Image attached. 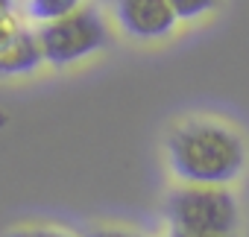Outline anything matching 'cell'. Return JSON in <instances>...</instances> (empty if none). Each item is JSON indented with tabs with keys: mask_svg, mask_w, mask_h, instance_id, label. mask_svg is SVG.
<instances>
[{
	"mask_svg": "<svg viewBox=\"0 0 249 237\" xmlns=\"http://www.w3.org/2000/svg\"><path fill=\"white\" fill-rule=\"evenodd\" d=\"M167 164L182 185H229L246 167V144L226 123L185 120L167 135Z\"/></svg>",
	"mask_w": 249,
	"mask_h": 237,
	"instance_id": "cell-1",
	"label": "cell"
},
{
	"mask_svg": "<svg viewBox=\"0 0 249 237\" xmlns=\"http://www.w3.org/2000/svg\"><path fill=\"white\" fill-rule=\"evenodd\" d=\"M38 44H41L47 65L68 68V65H76V62L100 53L108 44V27L97 9L79 6L76 12H71L65 18L41 24Z\"/></svg>",
	"mask_w": 249,
	"mask_h": 237,
	"instance_id": "cell-2",
	"label": "cell"
},
{
	"mask_svg": "<svg viewBox=\"0 0 249 237\" xmlns=\"http://www.w3.org/2000/svg\"><path fill=\"white\" fill-rule=\"evenodd\" d=\"M170 228L231 234L237 225V202L229 185H182L167 199Z\"/></svg>",
	"mask_w": 249,
	"mask_h": 237,
	"instance_id": "cell-3",
	"label": "cell"
},
{
	"mask_svg": "<svg viewBox=\"0 0 249 237\" xmlns=\"http://www.w3.org/2000/svg\"><path fill=\"white\" fill-rule=\"evenodd\" d=\"M114 18L120 30L135 41H159L167 38L179 18L167 0H117Z\"/></svg>",
	"mask_w": 249,
	"mask_h": 237,
	"instance_id": "cell-4",
	"label": "cell"
},
{
	"mask_svg": "<svg viewBox=\"0 0 249 237\" xmlns=\"http://www.w3.org/2000/svg\"><path fill=\"white\" fill-rule=\"evenodd\" d=\"M44 65V53L38 44V33L24 30L15 35L9 47L0 50V76H27Z\"/></svg>",
	"mask_w": 249,
	"mask_h": 237,
	"instance_id": "cell-5",
	"label": "cell"
},
{
	"mask_svg": "<svg viewBox=\"0 0 249 237\" xmlns=\"http://www.w3.org/2000/svg\"><path fill=\"white\" fill-rule=\"evenodd\" d=\"M79 6H85V0H27V15L36 24H47L76 12Z\"/></svg>",
	"mask_w": 249,
	"mask_h": 237,
	"instance_id": "cell-6",
	"label": "cell"
},
{
	"mask_svg": "<svg viewBox=\"0 0 249 237\" xmlns=\"http://www.w3.org/2000/svg\"><path fill=\"white\" fill-rule=\"evenodd\" d=\"M167 3L173 6V12H176L179 21H196V18L208 15L220 0H167Z\"/></svg>",
	"mask_w": 249,
	"mask_h": 237,
	"instance_id": "cell-7",
	"label": "cell"
},
{
	"mask_svg": "<svg viewBox=\"0 0 249 237\" xmlns=\"http://www.w3.org/2000/svg\"><path fill=\"white\" fill-rule=\"evenodd\" d=\"M9 237H73V234L65 228H56V225H30V228L12 231Z\"/></svg>",
	"mask_w": 249,
	"mask_h": 237,
	"instance_id": "cell-8",
	"label": "cell"
},
{
	"mask_svg": "<svg viewBox=\"0 0 249 237\" xmlns=\"http://www.w3.org/2000/svg\"><path fill=\"white\" fill-rule=\"evenodd\" d=\"M18 33H21V24H18L15 12H12V15H0V50L9 47Z\"/></svg>",
	"mask_w": 249,
	"mask_h": 237,
	"instance_id": "cell-9",
	"label": "cell"
},
{
	"mask_svg": "<svg viewBox=\"0 0 249 237\" xmlns=\"http://www.w3.org/2000/svg\"><path fill=\"white\" fill-rule=\"evenodd\" d=\"M85 237H141L138 231H126V228H108V225H100V228H91Z\"/></svg>",
	"mask_w": 249,
	"mask_h": 237,
	"instance_id": "cell-10",
	"label": "cell"
},
{
	"mask_svg": "<svg viewBox=\"0 0 249 237\" xmlns=\"http://www.w3.org/2000/svg\"><path fill=\"white\" fill-rule=\"evenodd\" d=\"M170 237H231L220 231H191V228H170Z\"/></svg>",
	"mask_w": 249,
	"mask_h": 237,
	"instance_id": "cell-11",
	"label": "cell"
},
{
	"mask_svg": "<svg viewBox=\"0 0 249 237\" xmlns=\"http://www.w3.org/2000/svg\"><path fill=\"white\" fill-rule=\"evenodd\" d=\"M15 12V0H0V15H12Z\"/></svg>",
	"mask_w": 249,
	"mask_h": 237,
	"instance_id": "cell-12",
	"label": "cell"
}]
</instances>
